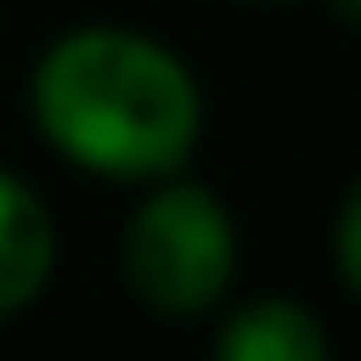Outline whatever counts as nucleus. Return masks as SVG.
Listing matches in <instances>:
<instances>
[{"instance_id": "1", "label": "nucleus", "mask_w": 361, "mask_h": 361, "mask_svg": "<svg viewBox=\"0 0 361 361\" xmlns=\"http://www.w3.org/2000/svg\"><path fill=\"white\" fill-rule=\"evenodd\" d=\"M27 121L67 168L147 188L188 174L207 134V94L168 40L87 20L40 47L27 74Z\"/></svg>"}, {"instance_id": "2", "label": "nucleus", "mask_w": 361, "mask_h": 361, "mask_svg": "<svg viewBox=\"0 0 361 361\" xmlns=\"http://www.w3.org/2000/svg\"><path fill=\"white\" fill-rule=\"evenodd\" d=\"M121 274L141 308L174 314V322L228 301L234 274H241V228H234L228 201L188 174L147 180L121 228Z\"/></svg>"}, {"instance_id": "3", "label": "nucleus", "mask_w": 361, "mask_h": 361, "mask_svg": "<svg viewBox=\"0 0 361 361\" xmlns=\"http://www.w3.org/2000/svg\"><path fill=\"white\" fill-rule=\"evenodd\" d=\"M54 255H61L54 207L40 201L34 180L0 168V322L40 301V288L54 281Z\"/></svg>"}, {"instance_id": "4", "label": "nucleus", "mask_w": 361, "mask_h": 361, "mask_svg": "<svg viewBox=\"0 0 361 361\" xmlns=\"http://www.w3.org/2000/svg\"><path fill=\"white\" fill-rule=\"evenodd\" d=\"M214 361H335L322 314L288 295H255L221 322Z\"/></svg>"}, {"instance_id": "5", "label": "nucleus", "mask_w": 361, "mask_h": 361, "mask_svg": "<svg viewBox=\"0 0 361 361\" xmlns=\"http://www.w3.org/2000/svg\"><path fill=\"white\" fill-rule=\"evenodd\" d=\"M335 274H341V288H361V194L348 188L341 194V214H335Z\"/></svg>"}, {"instance_id": "6", "label": "nucleus", "mask_w": 361, "mask_h": 361, "mask_svg": "<svg viewBox=\"0 0 361 361\" xmlns=\"http://www.w3.org/2000/svg\"><path fill=\"white\" fill-rule=\"evenodd\" d=\"M328 7H335V20H355V13H361V0H328Z\"/></svg>"}]
</instances>
